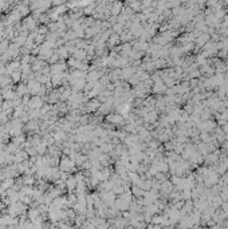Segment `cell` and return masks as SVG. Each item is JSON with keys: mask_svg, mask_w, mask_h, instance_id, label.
<instances>
[{"mask_svg": "<svg viewBox=\"0 0 228 229\" xmlns=\"http://www.w3.org/2000/svg\"><path fill=\"white\" fill-rule=\"evenodd\" d=\"M28 106L31 109H39L40 110V107H42V99H40V97L36 95V97H34L32 99H30Z\"/></svg>", "mask_w": 228, "mask_h": 229, "instance_id": "obj_1", "label": "cell"}, {"mask_svg": "<svg viewBox=\"0 0 228 229\" xmlns=\"http://www.w3.org/2000/svg\"><path fill=\"white\" fill-rule=\"evenodd\" d=\"M22 74H20V71H15V73H12V80L13 82H17L22 76H20Z\"/></svg>", "mask_w": 228, "mask_h": 229, "instance_id": "obj_3", "label": "cell"}, {"mask_svg": "<svg viewBox=\"0 0 228 229\" xmlns=\"http://www.w3.org/2000/svg\"><path fill=\"white\" fill-rule=\"evenodd\" d=\"M8 47H10V44H8L7 39H4L3 42H0V51H6V50H8Z\"/></svg>", "mask_w": 228, "mask_h": 229, "instance_id": "obj_2", "label": "cell"}, {"mask_svg": "<svg viewBox=\"0 0 228 229\" xmlns=\"http://www.w3.org/2000/svg\"><path fill=\"white\" fill-rule=\"evenodd\" d=\"M109 119L111 121V122H115V123H117V122H122V118H121L119 115H111Z\"/></svg>", "mask_w": 228, "mask_h": 229, "instance_id": "obj_4", "label": "cell"}]
</instances>
